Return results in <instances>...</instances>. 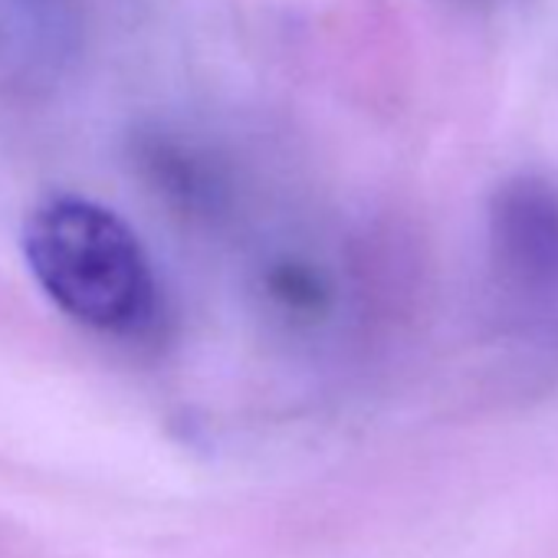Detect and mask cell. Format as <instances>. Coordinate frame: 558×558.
Masks as SVG:
<instances>
[{
    "label": "cell",
    "instance_id": "7a4b0ae2",
    "mask_svg": "<svg viewBox=\"0 0 558 558\" xmlns=\"http://www.w3.org/2000/svg\"><path fill=\"white\" fill-rule=\"evenodd\" d=\"M489 283L502 323L535 345H558V191L515 178L489 207Z\"/></svg>",
    "mask_w": 558,
    "mask_h": 558
},
{
    "label": "cell",
    "instance_id": "6da1fadb",
    "mask_svg": "<svg viewBox=\"0 0 558 558\" xmlns=\"http://www.w3.org/2000/svg\"><path fill=\"white\" fill-rule=\"evenodd\" d=\"M24 256L44 293L76 323L135 332L151 323L158 290L138 236L83 197H50L24 223Z\"/></svg>",
    "mask_w": 558,
    "mask_h": 558
}]
</instances>
